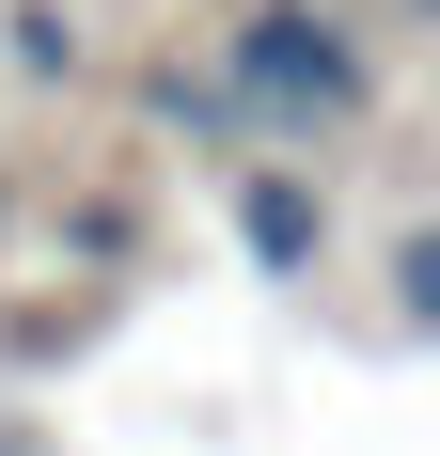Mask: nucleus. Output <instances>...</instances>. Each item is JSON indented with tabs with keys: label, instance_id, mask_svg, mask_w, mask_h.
Returning <instances> with one entry per match:
<instances>
[{
	"label": "nucleus",
	"instance_id": "1",
	"mask_svg": "<svg viewBox=\"0 0 440 456\" xmlns=\"http://www.w3.org/2000/svg\"><path fill=\"white\" fill-rule=\"evenodd\" d=\"M236 110H283V126L362 110V47L330 32L314 0H267V16H236Z\"/></svg>",
	"mask_w": 440,
	"mask_h": 456
},
{
	"label": "nucleus",
	"instance_id": "2",
	"mask_svg": "<svg viewBox=\"0 0 440 456\" xmlns=\"http://www.w3.org/2000/svg\"><path fill=\"white\" fill-rule=\"evenodd\" d=\"M236 236H252V268H314L330 252V205L299 174H236Z\"/></svg>",
	"mask_w": 440,
	"mask_h": 456
},
{
	"label": "nucleus",
	"instance_id": "3",
	"mask_svg": "<svg viewBox=\"0 0 440 456\" xmlns=\"http://www.w3.org/2000/svg\"><path fill=\"white\" fill-rule=\"evenodd\" d=\"M158 126H189V142H236V94H220V79H189V63H174V79H158Z\"/></svg>",
	"mask_w": 440,
	"mask_h": 456
}]
</instances>
